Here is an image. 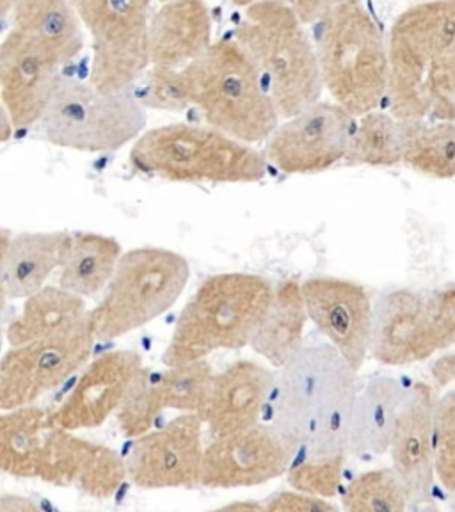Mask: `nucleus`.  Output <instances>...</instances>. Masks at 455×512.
<instances>
[{
	"label": "nucleus",
	"instance_id": "nucleus-1",
	"mask_svg": "<svg viewBox=\"0 0 455 512\" xmlns=\"http://www.w3.org/2000/svg\"><path fill=\"white\" fill-rule=\"evenodd\" d=\"M358 370L335 345L303 347L276 377L272 424L304 457L349 454Z\"/></svg>",
	"mask_w": 455,
	"mask_h": 512
},
{
	"label": "nucleus",
	"instance_id": "nucleus-2",
	"mask_svg": "<svg viewBox=\"0 0 455 512\" xmlns=\"http://www.w3.org/2000/svg\"><path fill=\"white\" fill-rule=\"evenodd\" d=\"M386 104L397 120L455 118V0L406 9L388 36Z\"/></svg>",
	"mask_w": 455,
	"mask_h": 512
},
{
	"label": "nucleus",
	"instance_id": "nucleus-3",
	"mask_svg": "<svg viewBox=\"0 0 455 512\" xmlns=\"http://www.w3.org/2000/svg\"><path fill=\"white\" fill-rule=\"evenodd\" d=\"M235 40L255 63L285 120L319 102L324 82L317 48L290 0L248 6Z\"/></svg>",
	"mask_w": 455,
	"mask_h": 512
},
{
	"label": "nucleus",
	"instance_id": "nucleus-4",
	"mask_svg": "<svg viewBox=\"0 0 455 512\" xmlns=\"http://www.w3.org/2000/svg\"><path fill=\"white\" fill-rule=\"evenodd\" d=\"M182 72L191 105L210 127L246 144L267 141L278 128V107L237 40L214 41Z\"/></svg>",
	"mask_w": 455,
	"mask_h": 512
},
{
	"label": "nucleus",
	"instance_id": "nucleus-5",
	"mask_svg": "<svg viewBox=\"0 0 455 512\" xmlns=\"http://www.w3.org/2000/svg\"><path fill=\"white\" fill-rule=\"evenodd\" d=\"M274 296L271 281L248 272L210 276L187 301L164 351L166 367L249 345Z\"/></svg>",
	"mask_w": 455,
	"mask_h": 512
},
{
	"label": "nucleus",
	"instance_id": "nucleus-6",
	"mask_svg": "<svg viewBox=\"0 0 455 512\" xmlns=\"http://www.w3.org/2000/svg\"><path fill=\"white\" fill-rule=\"evenodd\" d=\"M320 73L336 104L360 118L388 95V41L361 0H342L317 22Z\"/></svg>",
	"mask_w": 455,
	"mask_h": 512
},
{
	"label": "nucleus",
	"instance_id": "nucleus-7",
	"mask_svg": "<svg viewBox=\"0 0 455 512\" xmlns=\"http://www.w3.org/2000/svg\"><path fill=\"white\" fill-rule=\"evenodd\" d=\"M130 164L143 175L182 184H255L267 160L253 146L217 128L164 125L137 139Z\"/></svg>",
	"mask_w": 455,
	"mask_h": 512
},
{
	"label": "nucleus",
	"instance_id": "nucleus-8",
	"mask_svg": "<svg viewBox=\"0 0 455 512\" xmlns=\"http://www.w3.org/2000/svg\"><path fill=\"white\" fill-rule=\"evenodd\" d=\"M191 276L184 256L160 248L123 253L102 301L89 312L96 340H114L168 312Z\"/></svg>",
	"mask_w": 455,
	"mask_h": 512
},
{
	"label": "nucleus",
	"instance_id": "nucleus-9",
	"mask_svg": "<svg viewBox=\"0 0 455 512\" xmlns=\"http://www.w3.org/2000/svg\"><path fill=\"white\" fill-rule=\"evenodd\" d=\"M132 91L104 93L91 82L59 77L40 120L48 143L79 152H114L139 139L146 111Z\"/></svg>",
	"mask_w": 455,
	"mask_h": 512
},
{
	"label": "nucleus",
	"instance_id": "nucleus-10",
	"mask_svg": "<svg viewBox=\"0 0 455 512\" xmlns=\"http://www.w3.org/2000/svg\"><path fill=\"white\" fill-rule=\"evenodd\" d=\"M455 345V287L388 292L374 306L370 354L383 365H409Z\"/></svg>",
	"mask_w": 455,
	"mask_h": 512
},
{
	"label": "nucleus",
	"instance_id": "nucleus-11",
	"mask_svg": "<svg viewBox=\"0 0 455 512\" xmlns=\"http://www.w3.org/2000/svg\"><path fill=\"white\" fill-rule=\"evenodd\" d=\"M152 0H72L93 41L89 82L104 93L134 88L150 68Z\"/></svg>",
	"mask_w": 455,
	"mask_h": 512
},
{
	"label": "nucleus",
	"instance_id": "nucleus-12",
	"mask_svg": "<svg viewBox=\"0 0 455 512\" xmlns=\"http://www.w3.org/2000/svg\"><path fill=\"white\" fill-rule=\"evenodd\" d=\"M96 336L88 319L61 335L11 347L0 363V409L31 406L88 365Z\"/></svg>",
	"mask_w": 455,
	"mask_h": 512
},
{
	"label": "nucleus",
	"instance_id": "nucleus-13",
	"mask_svg": "<svg viewBox=\"0 0 455 512\" xmlns=\"http://www.w3.org/2000/svg\"><path fill=\"white\" fill-rule=\"evenodd\" d=\"M354 118L342 105L319 100L272 132L265 160L287 175H312L333 168L347 155Z\"/></svg>",
	"mask_w": 455,
	"mask_h": 512
},
{
	"label": "nucleus",
	"instance_id": "nucleus-14",
	"mask_svg": "<svg viewBox=\"0 0 455 512\" xmlns=\"http://www.w3.org/2000/svg\"><path fill=\"white\" fill-rule=\"evenodd\" d=\"M297 452L296 445L272 422L217 436L205 447L201 486L214 489L260 486L285 475L296 461Z\"/></svg>",
	"mask_w": 455,
	"mask_h": 512
},
{
	"label": "nucleus",
	"instance_id": "nucleus-15",
	"mask_svg": "<svg viewBox=\"0 0 455 512\" xmlns=\"http://www.w3.org/2000/svg\"><path fill=\"white\" fill-rule=\"evenodd\" d=\"M203 420L184 413L139 436L128 450V480L141 489L194 488L201 484L205 456Z\"/></svg>",
	"mask_w": 455,
	"mask_h": 512
},
{
	"label": "nucleus",
	"instance_id": "nucleus-16",
	"mask_svg": "<svg viewBox=\"0 0 455 512\" xmlns=\"http://www.w3.org/2000/svg\"><path fill=\"white\" fill-rule=\"evenodd\" d=\"M301 287L308 317L349 365L360 370L370 352L374 326V306L367 290L338 278H312Z\"/></svg>",
	"mask_w": 455,
	"mask_h": 512
},
{
	"label": "nucleus",
	"instance_id": "nucleus-17",
	"mask_svg": "<svg viewBox=\"0 0 455 512\" xmlns=\"http://www.w3.org/2000/svg\"><path fill=\"white\" fill-rule=\"evenodd\" d=\"M128 479L127 461L112 448L75 436L57 424L41 454L38 480L57 488H77L96 500H109Z\"/></svg>",
	"mask_w": 455,
	"mask_h": 512
},
{
	"label": "nucleus",
	"instance_id": "nucleus-18",
	"mask_svg": "<svg viewBox=\"0 0 455 512\" xmlns=\"http://www.w3.org/2000/svg\"><path fill=\"white\" fill-rule=\"evenodd\" d=\"M59 64L24 32H9L0 47V95L16 130L40 123L59 80Z\"/></svg>",
	"mask_w": 455,
	"mask_h": 512
},
{
	"label": "nucleus",
	"instance_id": "nucleus-19",
	"mask_svg": "<svg viewBox=\"0 0 455 512\" xmlns=\"http://www.w3.org/2000/svg\"><path fill=\"white\" fill-rule=\"evenodd\" d=\"M143 368L134 351H111L91 361L66 399L52 409L54 420L68 431L95 429L118 413L130 386Z\"/></svg>",
	"mask_w": 455,
	"mask_h": 512
},
{
	"label": "nucleus",
	"instance_id": "nucleus-20",
	"mask_svg": "<svg viewBox=\"0 0 455 512\" xmlns=\"http://www.w3.org/2000/svg\"><path fill=\"white\" fill-rule=\"evenodd\" d=\"M434 408L431 386L411 384L390 447L393 470L406 488L409 504H427L434 489Z\"/></svg>",
	"mask_w": 455,
	"mask_h": 512
},
{
	"label": "nucleus",
	"instance_id": "nucleus-21",
	"mask_svg": "<svg viewBox=\"0 0 455 512\" xmlns=\"http://www.w3.org/2000/svg\"><path fill=\"white\" fill-rule=\"evenodd\" d=\"M278 374L255 361L240 360L214 377L201 420L212 438L260 424Z\"/></svg>",
	"mask_w": 455,
	"mask_h": 512
},
{
	"label": "nucleus",
	"instance_id": "nucleus-22",
	"mask_svg": "<svg viewBox=\"0 0 455 512\" xmlns=\"http://www.w3.org/2000/svg\"><path fill=\"white\" fill-rule=\"evenodd\" d=\"M150 68L182 70L212 47L205 0H168L150 22Z\"/></svg>",
	"mask_w": 455,
	"mask_h": 512
},
{
	"label": "nucleus",
	"instance_id": "nucleus-23",
	"mask_svg": "<svg viewBox=\"0 0 455 512\" xmlns=\"http://www.w3.org/2000/svg\"><path fill=\"white\" fill-rule=\"evenodd\" d=\"M409 388L397 377L383 376L372 379L358 393L352 411L349 452L381 456L390 450Z\"/></svg>",
	"mask_w": 455,
	"mask_h": 512
},
{
	"label": "nucleus",
	"instance_id": "nucleus-24",
	"mask_svg": "<svg viewBox=\"0 0 455 512\" xmlns=\"http://www.w3.org/2000/svg\"><path fill=\"white\" fill-rule=\"evenodd\" d=\"M70 237L66 232L13 235L11 244L2 251L0 262L2 296L27 299L45 287L48 276L59 269Z\"/></svg>",
	"mask_w": 455,
	"mask_h": 512
},
{
	"label": "nucleus",
	"instance_id": "nucleus-25",
	"mask_svg": "<svg viewBox=\"0 0 455 512\" xmlns=\"http://www.w3.org/2000/svg\"><path fill=\"white\" fill-rule=\"evenodd\" d=\"M11 11L13 29L36 41L59 66L82 52V22L72 0H15Z\"/></svg>",
	"mask_w": 455,
	"mask_h": 512
},
{
	"label": "nucleus",
	"instance_id": "nucleus-26",
	"mask_svg": "<svg viewBox=\"0 0 455 512\" xmlns=\"http://www.w3.org/2000/svg\"><path fill=\"white\" fill-rule=\"evenodd\" d=\"M306 319L308 310L303 287L296 281H283L274 287L271 303L256 326L249 345L272 367L281 368L303 349Z\"/></svg>",
	"mask_w": 455,
	"mask_h": 512
},
{
	"label": "nucleus",
	"instance_id": "nucleus-27",
	"mask_svg": "<svg viewBox=\"0 0 455 512\" xmlns=\"http://www.w3.org/2000/svg\"><path fill=\"white\" fill-rule=\"evenodd\" d=\"M56 425L52 409L38 406L4 411L0 418V466L18 479H38L41 454Z\"/></svg>",
	"mask_w": 455,
	"mask_h": 512
},
{
	"label": "nucleus",
	"instance_id": "nucleus-28",
	"mask_svg": "<svg viewBox=\"0 0 455 512\" xmlns=\"http://www.w3.org/2000/svg\"><path fill=\"white\" fill-rule=\"evenodd\" d=\"M120 242L98 233H75L59 265V287L80 297L95 296L109 285L120 264Z\"/></svg>",
	"mask_w": 455,
	"mask_h": 512
},
{
	"label": "nucleus",
	"instance_id": "nucleus-29",
	"mask_svg": "<svg viewBox=\"0 0 455 512\" xmlns=\"http://www.w3.org/2000/svg\"><path fill=\"white\" fill-rule=\"evenodd\" d=\"M88 313L84 299L77 294L59 285L43 287L25 299L22 313L9 324L8 342L15 347L61 335L88 319Z\"/></svg>",
	"mask_w": 455,
	"mask_h": 512
},
{
	"label": "nucleus",
	"instance_id": "nucleus-30",
	"mask_svg": "<svg viewBox=\"0 0 455 512\" xmlns=\"http://www.w3.org/2000/svg\"><path fill=\"white\" fill-rule=\"evenodd\" d=\"M402 162L432 178L455 176V125L445 120H404Z\"/></svg>",
	"mask_w": 455,
	"mask_h": 512
},
{
	"label": "nucleus",
	"instance_id": "nucleus-31",
	"mask_svg": "<svg viewBox=\"0 0 455 512\" xmlns=\"http://www.w3.org/2000/svg\"><path fill=\"white\" fill-rule=\"evenodd\" d=\"M402 157V128L392 112L372 111L360 116L345 155L349 164L392 168L402 162Z\"/></svg>",
	"mask_w": 455,
	"mask_h": 512
},
{
	"label": "nucleus",
	"instance_id": "nucleus-32",
	"mask_svg": "<svg viewBox=\"0 0 455 512\" xmlns=\"http://www.w3.org/2000/svg\"><path fill=\"white\" fill-rule=\"evenodd\" d=\"M164 409H168V404L162 384V370L157 372L152 368H141L116 413L121 432L127 438L143 436L152 431Z\"/></svg>",
	"mask_w": 455,
	"mask_h": 512
},
{
	"label": "nucleus",
	"instance_id": "nucleus-33",
	"mask_svg": "<svg viewBox=\"0 0 455 512\" xmlns=\"http://www.w3.org/2000/svg\"><path fill=\"white\" fill-rule=\"evenodd\" d=\"M408 493L395 470L361 473L342 491V507L351 512L404 511Z\"/></svg>",
	"mask_w": 455,
	"mask_h": 512
},
{
	"label": "nucleus",
	"instance_id": "nucleus-34",
	"mask_svg": "<svg viewBox=\"0 0 455 512\" xmlns=\"http://www.w3.org/2000/svg\"><path fill=\"white\" fill-rule=\"evenodd\" d=\"M214 370L207 360H196L162 370V384L168 409L198 413L205 406L214 383Z\"/></svg>",
	"mask_w": 455,
	"mask_h": 512
},
{
	"label": "nucleus",
	"instance_id": "nucleus-35",
	"mask_svg": "<svg viewBox=\"0 0 455 512\" xmlns=\"http://www.w3.org/2000/svg\"><path fill=\"white\" fill-rule=\"evenodd\" d=\"M345 457L347 454L322 459L303 457L301 461H294L287 472L288 484L306 495L329 500L342 489Z\"/></svg>",
	"mask_w": 455,
	"mask_h": 512
},
{
	"label": "nucleus",
	"instance_id": "nucleus-36",
	"mask_svg": "<svg viewBox=\"0 0 455 512\" xmlns=\"http://www.w3.org/2000/svg\"><path fill=\"white\" fill-rule=\"evenodd\" d=\"M434 470L441 486L455 491V390L436 400L434 408Z\"/></svg>",
	"mask_w": 455,
	"mask_h": 512
},
{
	"label": "nucleus",
	"instance_id": "nucleus-37",
	"mask_svg": "<svg viewBox=\"0 0 455 512\" xmlns=\"http://www.w3.org/2000/svg\"><path fill=\"white\" fill-rule=\"evenodd\" d=\"M137 98L144 107L159 111L180 112L191 107L182 70L150 68V72L144 73L143 88Z\"/></svg>",
	"mask_w": 455,
	"mask_h": 512
},
{
	"label": "nucleus",
	"instance_id": "nucleus-38",
	"mask_svg": "<svg viewBox=\"0 0 455 512\" xmlns=\"http://www.w3.org/2000/svg\"><path fill=\"white\" fill-rule=\"evenodd\" d=\"M338 507L319 496L306 495L303 491H280L265 502V511L317 512L336 511Z\"/></svg>",
	"mask_w": 455,
	"mask_h": 512
},
{
	"label": "nucleus",
	"instance_id": "nucleus-39",
	"mask_svg": "<svg viewBox=\"0 0 455 512\" xmlns=\"http://www.w3.org/2000/svg\"><path fill=\"white\" fill-rule=\"evenodd\" d=\"M342 0H290L292 8L304 24H317Z\"/></svg>",
	"mask_w": 455,
	"mask_h": 512
},
{
	"label": "nucleus",
	"instance_id": "nucleus-40",
	"mask_svg": "<svg viewBox=\"0 0 455 512\" xmlns=\"http://www.w3.org/2000/svg\"><path fill=\"white\" fill-rule=\"evenodd\" d=\"M432 376L440 384L455 381V354L436 361V365H432Z\"/></svg>",
	"mask_w": 455,
	"mask_h": 512
},
{
	"label": "nucleus",
	"instance_id": "nucleus-41",
	"mask_svg": "<svg viewBox=\"0 0 455 512\" xmlns=\"http://www.w3.org/2000/svg\"><path fill=\"white\" fill-rule=\"evenodd\" d=\"M38 509H40L38 505L22 496H2V502H0V511L2 512L38 511Z\"/></svg>",
	"mask_w": 455,
	"mask_h": 512
},
{
	"label": "nucleus",
	"instance_id": "nucleus-42",
	"mask_svg": "<svg viewBox=\"0 0 455 512\" xmlns=\"http://www.w3.org/2000/svg\"><path fill=\"white\" fill-rule=\"evenodd\" d=\"M15 130L16 128L15 125H13L11 116H9V112L2 107V128H0V139H2V143H6Z\"/></svg>",
	"mask_w": 455,
	"mask_h": 512
},
{
	"label": "nucleus",
	"instance_id": "nucleus-43",
	"mask_svg": "<svg viewBox=\"0 0 455 512\" xmlns=\"http://www.w3.org/2000/svg\"><path fill=\"white\" fill-rule=\"evenodd\" d=\"M226 511H265V504H256V502H244V504L224 505Z\"/></svg>",
	"mask_w": 455,
	"mask_h": 512
},
{
	"label": "nucleus",
	"instance_id": "nucleus-44",
	"mask_svg": "<svg viewBox=\"0 0 455 512\" xmlns=\"http://www.w3.org/2000/svg\"><path fill=\"white\" fill-rule=\"evenodd\" d=\"M13 2L15 0H0V13L4 16L8 15L11 8H13Z\"/></svg>",
	"mask_w": 455,
	"mask_h": 512
},
{
	"label": "nucleus",
	"instance_id": "nucleus-45",
	"mask_svg": "<svg viewBox=\"0 0 455 512\" xmlns=\"http://www.w3.org/2000/svg\"><path fill=\"white\" fill-rule=\"evenodd\" d=\"M235 6H240V8H248L251 4H255L258 0H232Z\"/></svg>",
	"mask_w": 455,
	"mask_h": 512
},
{
	"label": "nucleus",
	"instance_id": "nucleus-46",
	"mask_svg": "<svg viewBox=\"0 0 455 512\" xmlns=\"http://www.w3.org/2000/svg\"><path fill=\"white\" fill-rule=\"evenodd\" d=\"M452 495H454V509H455V491H454V493H452Z\"/></svg>",
	"mask_w": 455,
	"mask_h": 512
}]
</instances>
